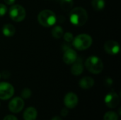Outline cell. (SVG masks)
Here are the masks:
<instances>
[{
  "label": "cell",
  "mask_w": 121,
  "mask_h": 120,
  "mask_svg": "<svg viewBox=\"0 0 121 120\" xmlns=\"http://www.w3.org/2000/svg\"><path fill=\"white\" fill-rule=\"evenodd\" d=\"M24 107V100L22 98H13L9 103V109L13 113L20 112Z\"/></svg>",
  "instance_id": "obj_7"
},
{
  "label": "cell",
  "mask_w": 121,
  "mask_h": 120,
  "mask_svg": "<svg viewBox=\"0 0 121 120\" xmlns=\"http://www.w3.org/2000/svg\"><path fill=\"white\" fill-rule=\"evenodd\" d=\"M3 120H18L17 117H15L14 115H6Z\"/></svg>",
  "instance_id": "obj_23"
},
{
  "label": "cell",
  "mask_w": 121,
  "mask_h": 120,
  "mask_svg": "<svg viewBox=\"0 0 121 120\" xmlns=\"http://www.w3.org/2000/svg\"><path fill=\"white\" fill-rule=\"evenodd\" d=\"M67 115H68V110L67 109H65V108L62 109V111H61V115L62 117H66Z\"/></svg>",
  "instance_id": "obj_24"
},
{
  "label": "cell",
  "mask_w": 121,
  "mask_h": 120,
  "mask_svg": "<svg viewBox=\"0 0 121 120\" xmlns=\"http://www.w3.org/2000/svg\"><path fill=\"white\" fill-rule=\"evenodd\" d=\"M0 105H1V103H0Z\"/></svg>",
  "instance_id": "obj_30"
},
{
  "label": "cell",
  "mask_w": 121,
  "mask_h": 120,
  "mask_svg": "<svg viewBox=\"0 0 121 120\" xmlns=\"http://www.w3.org/2000/svg\"><path fill=\"white\" fill-rule=\"evenodd\" d=\"M7 12V7L3 4H0V16H3Z\"/></svg>",
  "instance_id": "obj_22"
},
{
  "label": "cell",
  "mask_w": 121,
  "mask_h": 120,
  "mask_svg": "<svg viewBox=\"0 0 121 120\" xmlns=\"http://www.w3.org/2000/svg\"><path fill=\"white\" fill-rule=\"evenodd\" d=\"M64 104L67 108L69 109L74 108L78 104L77 95L72 92L67 93L64 98Z\"/></svg>",
  "instance_id": "obj_10"
},
{
  "label": "cell",
  "mask_w": 121,
  "mask_h": 120,
  "mask_svg": "<svg viewBox=\"0 0 121 120\" xmlns=\"http://www.w3.org/2000/svg\"><path fill=\"white\" fill-rule=\"evenodd\" d=\"M37 110L33 107H29L24 111L23 116L24 120H35L37 118Z\"/></svg>",
  "instance_id": "obj_13"
},
{
  "label": "cell",
  "mask_w": 121,
  "mask_h": 120,
  "mask_svg": "<svg viewBox=\"0 0 121 120\" xmlns=\"http://www.w3.org/2000/svg\"><path fill=\"white\" fill-rule=\"evenodd\" d=\"M0 78H1V74H0Z\"/></svg>",
  "instance_id": "obj_29"
},
{
  "label": "cell",
  "mask_w": 121,
  "mask_h": 120,
  "mask_svg": "<svg viewBox=\"0 0 121 120\" xmlns=\"http://www.w3.org/2000/svg\"><path fill=\"white\" fill-rule=\"evenodd\" d=\"M112 83H113L112 79H110V78H108V79H106L105 80V83H106V86H111L112 85Z\"/></svg>",
  "instance_id": "obj_25"
},
{
  "label": "cell",
  "mask_w": 121,
  "mask_h": 120,
  "mask_svg": "<svg viewBox=\"0 0 121 120\" xmlns=\"http://www.w3.org/2000/svg\"><path fill=\"white\" fill-rule=\"evenodd\" d=\"M51 33H52V35L55 37V38H60L63 36V34H64V31H63V29L61 26H55L51 31Z\"/></svg>",
  "instance_id": "obj_18"
},
{
  "label": "cell",
  "mask_w": 121,
  "mask_h": 120,
  "mask_svg": "<svg viewBox=\"0 0 121 120\" xmlns=\"http://www.w3.org/2000/svg\"><path fill=\"white\" fill-rule=\"evenodd\" d=\"M84 71V65L80 59H77V60L73 63L71 69V72L74 76H79L82 74Z\"/></svg>",
  "instance_id": "obj_12"
},
{
  "label": "cell",
  "mask_w": 121,
  "mask_h": 120,
  "mask_svg": "<svg viewBox=\"0 0 121 120\" xmlns=\"http://www.w3.org/2000/svg\"><path fill=\"white\" fill-rule=\"evenodd\" d=\"M86 69L94 74H99L104 69V64L102 60L96 56H91L88 57L84 63Z\"/></svg>",
  "instance_id": "obj_2"
},
{
  "label": "cell",
  "mask_w": 121,
  "mask_h": 120,
  "mask_svg": "<svg viewBox=\"0 0 121 120\" xmlns=\"http://www.w3.org/2000/svg\"><path fill=\"white\" fill-rule=\"evenodd\" d=\"M77 59V52L71 49L67 48L65 50L64 54H63V61L67 64H72Z\"/></svg>",
  "instance_id": "obj_11"
},
{
  "label": "cell",
  "mask_w": 121,
  "mask_h": 120,
  "mask_svg": "<svg viewBox=\"0 0 121 120\" xmlns=\"http://www.w3.org/2000/svg\"><path fill=\"white\" fill-rule=\"evenodd\" d=\"M16 29L15 27L10 23H6L4 25L2 28V33L6 37H11L15 34Z\"/></svg>",
  "instance_id": "obj_15"
},
{
  "label": "cell",
  "mask_w": 121,
  "mask_h": 120,
  "mask_svg": "<svg viewBox=\"0 0 121 120\" xmlns=\"http://www.w3.org/2000/svg\"><path fill=\"white\" fill-rule=\"evenodd\" d=\"M21 95L23 99H28L31 96V91L28 88H23L21 91Z\"/></svg>",
  "instance_id": "obj_20"
},
{
  "label": "cell",
  "mask_w": 121,
  "mask_h": 120,
  "mask_svg": "<svg viewBox=\"0 0 121 120\" xmlns=\"http://www.w3.org/2000/svg\"><path fill=\"white\" fill-rule=\"evenodd\" d=\"M118 119L119 115L113 111H108L104 116V120H118Z\"/></svg>",
  "instance_id": "obj_19"
},
{
  "label": "cell",
  "mask_w": 121,
  "mask_h": 120,
  "mask_svg": "<svg viewBox=\"0 0 121 120\" xmlns=\"http://www.w3.org/2000/svg\"><path fill=\"white\" fill-rule=\"evenodd\" d=\"M69 21L74 25H84L88 21V13L82 7L74 8L69 13Z\"/></svg>",
  "instance_id": "obj_1"
},
{
  "label": "cell",
  "mask_w": 121,
  "mask_h": 120,
  "mask_svg": "<svg viewBox=\"0 0 121 120\" xmlns=\"http://www.w3.org/2000/svg\"><path fill=\"white\" fill-rule=\"evenodd\" d=\"M74 1L73 0H61L60 6L63 11H69L73 6Z\"/></svg>",
  "instance_id": "obj_17"
},
{
  "label": "cell",
  "mask_w": 121,
  "mask_h": 120,
  "mask_svg": "<svg viewBox=\"0 0 121 120\" xmlns=\"http://www.w3.org/2000/svg\"><path fill=\"white\" fill-rule=\"evenodd\" d=\"M104 101L108 108H115L120 103V97L116 93L111 92L106 95Z\"/></svg>",
  "instance_id": "obj_8"
},
{
  "label": "cell",
  "mask_w": 121,
  "mask_h": 120,
  "mask_svg": "<svg viewBox=\"0 0 121 120\" xmlns=\"http://www.w3.org/2000/svg\"><path fill=\"white\" fill-rule=\"evenodd\" d=\"M104 50L105 51L111 55L117 54L120 52V45L119 44L113 40H107L104 44Z\"/></svg>",
  "instance_id": "obj_9"
},
{
  "label": "cell",
  "mask_w": 121,
  "mask_h": 120,
  "mask_svg": "<svg viewBox=\"0 0 121 120\" xmlns=\"http://www.w3.org/2000/svg\"><path fill=\"white\" fill-rule=\"evenodd\" d=\"M2 76H3L4 79H8V78H9V76H10V74H9L7 71H4L2 73Z\"/></svg>",
  "instance_id": "obj_26"
},
{
  "label": "cell",
  "mask_w": 121,
  "mask_h": 120,
  "mask_svg": "<svg viewBox=\"0 0 121 120\" xmlns=\"http://www.w3.org/2000/svg\"><path fill=\"white\" fill-rule=\"evenodd\" d=\"M38 23L44 27L52 26L57 21L55 13L51 10L45 9L40 11L38 16Z\"/></svg>",
  "instance_id": "obj_3"
},
{
  "label": "cell",
  "mask_w": 121,
  "mask_h": 120,
  "mask_svg": "<svg viewBox=\"0 0 121 120\" xmlns=\"http://www.w3.org/2000/svg\"><path fill=\"white\" fill-rule=\"evenodd\" d=\"M105 0H93L91 1V6L96 11L102 10L105 7Z\"/></svg>",
  "instance_id": "obj_16"
},
{
  "label": "cell",
  "mask_w": 121,
  "mask_h": 120,
  "mask_svg": "<svg viewBox=\"0 0 121 120\" xmlns=\"http://www.w3.org/2000/svg\"><path fill=\"white\" fill-rule=\"evenodd\" d=\"M14 94V88L7 82L0 83V99L6 100L10 99Z\"/></svg>",
  "instance_id": "obj_6"
},
{
  "label": "cell",
  "mask_w": 121,
  "mask_h": 120,
  "mask_svg": "<svg viewBox=\"0 0 121 120\" xmlns=\"http://www.w3.org/2000/svg\"><path fill=\"white\" fill-rule=\"evenodd\" d=\"M4 1L8 5H12L15 2V0H4Z\"/></svg>",
  "instance_id": "obj_27"
},
{
  "label": "cell",
  "mask_w": 121,
  "mask_h": 120,
  "mask_svg": "<svg viewBox=\"0 0 121 120\" xmlns=\"http://www.w3.org/2000/svg\"><path fill=\"white\" fill-rule=\"evenodd\" d=\"M63 37H64V40L66 42H72L74 39V36L72 35V33H69V32H67L65 34H63Z\"/></svg>",
  "instance_id": "obj_21"
},
{
  "label": "cell",
  "mask_w": 121,
  "mask_h": 120,
  "mask_svg": "<svg viewBox=\"0 0 121 120\" xmlns=\"http://www.w3.org/2000/svg\"><path fill=\"white\" fill-rule=\"evenodd\" d=\"M79 84L83 89H89L94 85V80L90 76H85L79 81Z\"/></svg>",
  "instance_id": "obj_14"
},
{
  "label": "cell",
  "mask_w": 121,
  "mask_h": 120,
  "mask_svg": "<svg viewBox=\"0 0 121 120\" xmlns=\"http://www.w3.org/2000/svg\"><path fill=\"white\" fill-rule=\"evenodd\" d=\"M62 120V119L61 117H58V116H55V117H54L53 118H52V120Z\"/></svg>",
  "instance_id": "obj_28"
},
{
  "label": "cell",
  "mask_w": 121,
  "mask_h": 120,
  "mask_svg": "<svg viewBox=\"0 0 121 120\" xmlns=\"http://www.w3.org/2000/svg\"><path fill=\"white\" fill-rule=\"evenodd\" d=\"M9 16L15 22H21L26 18V10L21 5H13L9 8Z\"/></svg>",
  "instance_id": "obj_5"
},
{
  "label": "cell",
  "mask_w": 121,
  "mask_h": 120,
  "mask_svg": "<svg viewBox=\"0 0 121 120\" xmlns=\"http://www.w3.org/2000/svg\"><path fill=\"white\" fill-rule=\"evenodd\" d=\"M73 46L78 50H84L89 48L92 44V38L88 34H79L72 40Z\"/></svg>",
  "instance_id": "obj_4"
}]
</instances>
